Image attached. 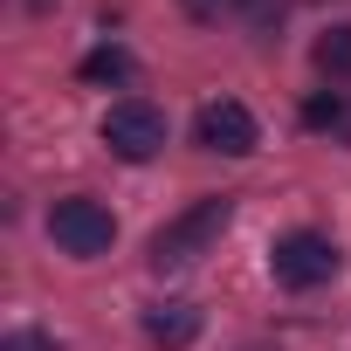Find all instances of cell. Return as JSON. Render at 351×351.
<instances>
[{"mask_svg":"<svg viewBox=\"0 0 351 351\" xmlns=\"http://www.w3.org/2000/svg\"><path fill=\"white\" fill-rule=\"evenodd\" d=\"M228 221H234V200H228V193L193 200L180 221H165V228L152 234V269H186V262H200V255L228 234Z\"/></svg>","mask_w":351,"mask_h":351,"instance_id":"6da1fadb","label":"cell"},{"mask_svg":"<svg viewBox=\"0 0 351 351\" xmlns=\"http://www.w3.org/2000/svg\"><path fill=\"white\" fill-rule=\"evenodd\" d=\"M269 276L282 289H324L337 276V241L317 234V228H289L276 248H269Z\"/></svg>","mask_w":351,"mask_h":351,"instance_id":"7a4b0ae2","label":"cell"},{"mask_svg":"<svg viewBox=\"0 0 351 351\" xmlns=\"http://www.w3.org/2000/svg\"><path fill=\"white\" fill-rule=\"evenodd\" d=\"M104 145H110L117 158H131V165L158 158V152H165V110H158V104H145V97L110 104V110H104Z\"/></svg>","mask_w":351,"mask_h":351,"instance_id":"3957f363","label":"cell"},{"mask_svg":"<svg viewBox=\"0 0 351 351\" xmlns=\"http://www.w3.org/2000/svg\"><path fill=\"white\" fill-rule=\"evenodd\" d=\"M49 234H56V248H69V255H110V241H117V221H110V207H97V200H56L49 207Z\"/></svg>","mask_w":351,"mask_h":351,"instance_id":"277c9868","label":"cell"},{"mask_svg":"<svg viewBox=\"0 0 351 351\" xmlns=\"http://www.w3.org/2000/svg\"><path fill=\"white\" fill-rule=\"evenodd\" d=\"M193 138H200L207 152L241 158V152H255V110H248V104H234V97H214V104H200Z\"/></svg>","mask_w":351,"mask_h":351,"instance_id":"5b68a950","label":"cell"},{"mask_svg":"<svg viewBox=\"0 0 351 351\" xmlns=\"http://www.w3.org/2000/svg\"><path fill=\"white\" fill-rule=\"evenodd\" d=\"M145 337L165 344V351H186V344L200 337V310L180 303V296H172V303H152V310H145Z\"/></svg>","mask_w":351,"mask_h":351,"instance_id":"8992f818","label":"cell"},{"mask_svg":"<svg viewBox=\"0 0 351 351\" xmlns=\"http://www.w3.org/2000/svg\"><path fill=\"white\" fill-rule=\"evenodd\" d=\"M83 76H90V83H131V56H124L117 42H110V49H90V56H83Z\"/></svg>","mask_w":351,"mask_h":351,"instance_id":"52a82bcc","label":"cell"},{"mask_svg":"<svg viewBox=\"0 0 351 351\" xmlns=\"http://www.w3.org/2000/svg\"><path fill=\"white\" fill-rule=\"evenodd\" d=\"M317 69H324V76H351V28H330V35L317 42Z\"/></svg>","mask_w":351,"mask_h":351,"instance_id":"ba28073f","label":"cell"},{"mask_svg":"<svg viewBox=\"0 0 351 351\" xmlns=\"http://www.w3.org/2000/svg\"><path fill=\"white\" fill-rule=\"evenodd\" d=\"M180 8H186L193 21H228V14H248L255 0H180Z\"/></svg>","mask_w":351,"mask_h":351,"instance_id":"9c48e42d","label":"cell"},{"mask_svg":"<svg viewBox=\"0 0 351 351\" xmlns=\"http://www.w3.org/2000/svg\"><path fill=\"white\" fill-rule=\"evenodd\" d=\"M303 124H310V131H330V124H344V104H337V97H310V104H303Z\"/></svg>","mask_w":351,"mask_h":351,"instance_id":"30bf717a","label":"cell"},{"mask_svg":"<svg viewBox=\"0 0 351 351\" xmlns=\"http://www.w3.org/2000/svg\"><path fill=\"white\" fill-rule=\"evenodd\" d=\"M0 351H62L49 330H8V344H0Z\"/></svg>","mask_w":351,"mask_h":351,"instance_id":"8fae6325","label":"cell"}]
</instances>
